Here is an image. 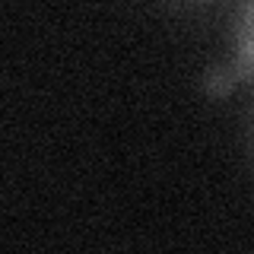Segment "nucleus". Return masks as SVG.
<instances>
[{
  "mask_svg": "<svg viewBox=\"0 0 254 254\" xmlns=\"http://www.w3.org/2000/svg\"><path fill=\"white\" fill-rule=\"evenodd\" d=\"M248 140H251V153H254V118H251V127H248Z\"/></svg>",
  "mask_w": 254,
  "mask_h": 254,
  "instance_id": "2",
  "label": "nucleus"
},
{
  "mask_svg": "<svg viewBox=\"0 0 254 254\" xmlns=\"http://www.w3.org/2000/svg\"><path fill=\"white\" fill-rule=\"evenodd\" d=\"M232 67L254 86V0H242L232 19Z\"/></svg>",
  "mask_w": 254,
  "mask_h": 254,
  "instance_id": "1",
  "label": "nucleus"
}]
</instances>
